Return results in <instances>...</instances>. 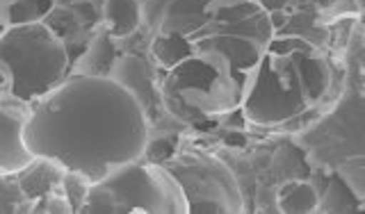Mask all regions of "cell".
I'll return each instance as SVG.
<instances>
[{
    "mask_svg": "<svg viewBox=\"0 0 365 214\" xmlns=\"http://www.w3.org/2000/svg\"><path fill=\"white\" fill-rule=\"evenodd\" d=\"M23 139L34 157L98 183L114 168L142 160L151 119L114 77L68 73L28 107Z\"/></svg>",
    "mask_w": 365,
    "mask_h": 214,
    "instance_id": "1",
    "label": "cell"
},
{
    "mask_svg": "<svg viewBox=\"0 0 365 214\" xmlns=\"http://www.w3.org/2000/svg\"><path fill=\"white\" fill-rule=\"evenodd\" d=\"M190 43L192 53L163 77V107L187 123L240 109L265 41L242 32L220 30L199 32L190 37Z\"/></svg>",
    "mask_w": 365,
    "mask_h": 214,
    "instance_id": "2",
    "label": "cell"
},
{
    "mask_svg": "<svg viewBox=\"0 0 365 214\" xmlns=\"http://www.w3.org/2000/svg\"><path fill=\"white\" fill-rule=\"evenodd\" d=\"M329 60L304 37H272L254 66L240 109L254 126H285L327 98Z\"/></svg>",
    "mask_w": 365,
    "mask_h": 214,
    "instance_id": "3",
    "label": "cell"
},
{
    "mask_svg": "<svg viewBox=\"0 0 365 214\" xmlns=\"http://www.w3.org/2000/svg\"><path fill=\"white\" fill-rule=\"evenodd\" d=\"M71 71L66 43L43 23L0 32V98L30 107Z\"/></svg>",
    "mask_w": 365,
    "mask_h": 214,
    "instance_id": "4",
    "label": "cell"
},
{
    "mask_svg": "<svg viewBox=\"0 0 365 214\" xmlns=\"http://www.w3.org/2000/svg\"><path fill=\"white\" fill-rule=\"evenodd\" d=\"M83 214L187 212V198L165 164L137 160L91 183Z\"/></svg>",
    "mask_w": 365,
    "mask_h": 214,
    "instance_id": "5",
    "label": "cell"
},
{
    "mask_svg": "<svg viewBox=\"0 0 365 214\" xmlns=\"http://www.w3.org/2000/svg\"><path fill=\"white\" fill-rule=\"evenodd\" d=\"M165 166L178 180L182 194L187 198V212L233 214L245 210L237 176L220 157L199 151H180L171 155Z\"/></svg>",
    "mask_w": 365,
    "mask_h": 214,
    "instance_id": "6",
    "label": "cell"
},
{
    "mask_svg": "<svg viewBox=\"0 0 365 214\" xmlns=\"http://www.w3.org/2000/svg\"><path fill=\"white\" fill-rule=\"evenodd\" d=\"M247 0H142V23L153 37H194L205 26L226 18Z\"/></svg>",
    "mask_w": 365,
    "mask_h": 214,
    "instance_id": "7",
    "label": "cell"
},
{
    "mask_svg": "<svg viewBox=\"0 0 365 214\" xmlns=\"http://www.w3.org/2000/svg\"><path fill=\"white\" fill-rule=\"evenodd\" d=\"M26 109L9 105L0 98V173L11 176L26 168L34 155L28 151L26 139H23V128H26Z\"/></svg>",
    "mask_w": 365,
    "mask_h": 214,
    "instance_id": "8",
    "label": "cell"
},
{
    "mask_svg": "<svg viewBox=\"0 0 365 214\" xmlns=\"http://www.w3.org/2000/svg\"><path fill=\"white\" fill-rule=\"evenodd\" d=\"M110 77H114L119 85L128 89V92L140 100V105L144 107L148 119H153L158 105H163V100H160V87L155 85L153 69L148 66L144 58H140L137 53L119 55L117 62L112 66Z\"/></svg>",
    "mask_w": 365,
    "mask_h": 214,
    "instance_id": "9",
    "label": "cell"
},
{
    "mask_svg": "<svg viewBox=\"0 0 365 214\" xmlns=\"http://www.w3.org/2000/svg\"><path fill=\"white\" fill-rule=\"evenodd\" d=\"M119 58L117 39H114L106 28H101L91 41L87 43V48L83 55L76 60L68 73H80V75H110L112 66Z\"/></svg>",
    "mask_w": 365,
    "mask_h": 214,
    "instance_id": "10",
    "label": "cell"
},
{
    "mask_svg": "<svg viewBox=\"0 0 365 214\" xmlns=\"http://www.w3.org/2000/svg\"><path fill=\"white\" fill-rule=\"evenodd\" d=\"M14 176L19 180L21 189L26 191V196L34 205V200H39L41 196L51 194L55 189H62L64 168L51 160H43V157H34L26 168H21Z\"/></svg>",
    "mask_w": 365,
    "mask_h": 214,
    "instance_id": "11",
    "label": "cell"
},
{
    "mask_svg": "<svg viewBox=\"0 0 365 214\" xmlns=\"http://www.w3.org/2000/svg\"><path fill=\"white\" fill-rule=\"evenodd\" d=\"M101 16L114 39H128L142 26V0H103Z\"/></svg>",
    "mask_w": 365,
    "mask_h": 214,
    "instance_id": "12",
    "label": "cell"
},
{
    "mask_svg": "<svg viewBox=\"0 0 365 214\" xmlns=\"http://www.w3.org/2000/svg\"><path fill=\"white\" fill-rule=\"evenodd\" d=\"M277 205L281 212H317L319 191L311 180H288L277 187Z\"/></svg>",
    "mask_w": 365,
    "mask_h": 214,
    "instance_id": "13",
    "label": "cell"
},
{
    "mask_svg": "<svg viewBox=\"0 0 365 214\" xmlns=\"http://www.w3.org/2000/svg\"><path fill=\"white\" fill-rule=\"evenodd\" d=\"M148 50H151V58L155 60V64L169 71L192 53V43L187 37L180 35H158L151 39Z\"/></svg>",
    "mask_w": 365,
    "mask_h": 214,
    "instance_id": "14",
    "label": "cell"
},
{
    "mask_svg": "<svg viewBox=\"0 0 365 214\" xmlns=\"http://www.w3.org/2000/svg\"><path fill=\"white\" fill-rule=\"evenodd\" d=\"M363 200L354 194L351 187L338 173L331 176L324 196H319L317 212H354L361 210Z\"/></svg>",
    "mask_w": 365,
    "mask_h": 214,
    "instance_id": "15",
    "label": "cell"
},
{
    "mask_svg": "<svg viewBox=\"0 0 365 214\" xmlns=\"http://www.w3.org/2000/svg\"><path fill=\"white\" fill-rule=\"evenodd\" d=\"M0 212H32V200L21 189L14 173H0Z\"/></svg>",
    "mask_w": 365,
    "mask_h": 214,
    "instance_id": "16",
    "label": "cell"
},
{
    "mask_svg": "<svg viewBox=\"0 0 365 214\" xmlns=\"http://www.w3.org/2000/svg\"><path fill=\"white\" fill-rule=\"evenodd\" d=\"M43 23L48 26L57 37H60L66 43V37H71L73 32H78L80 26V16L73 12V9L62 7V5H55L51 9V14L43 18Z\"/></svg>",
    "mask_w": 365,
    "mask_h": 214,
    "instance_id": "17",
    "label": "cell"
},
{
    "mask_svg": "<svg viewBox=\"0 0 365 214\" xmlns=\"http://www.w3.org/2000/svg\"><path fill=\"white\" fill-rule=\"evenodd\" d=\"M89 180L83 173H76V171H64L62 178V191H64V198L68 200L71 205V212H80L83 203L87 198V191H89Z\"/></svg>",
    "mask_w": 365,
    "mask_h": 214,
    "instance_id": "18",
    "label": "cell"
},
{
    "mask_svg": "<svg viewBox=\"0 0 365 214\" xmlns=\"http://www.w3.org/2000/svg\"><path fill=\"white\" fill-rule=\"evenodd\" d=\"M3 30H5V26H3V23H0V32H3Z\"/></svg>",
    "mask_w": 365,
    "mask_h": 214,
    "instance_id": "19",
    "label": "cell"
}]
</instances>
